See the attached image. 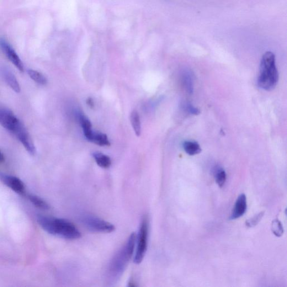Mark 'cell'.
Wrapping results in <instances>:
<instances>
[{"mask_svg":"<svg viewBox=\"0 0 287 287\" xmlns=\"http://www.w3.org/2000/svg\"><path fill=\"white\" fill-rule=\"evenodd\" d=\"M3 182L9 188L18 194H24L25 192V186L24 183L19 178L12 176L4 175L2 177Z\"/></svg>","mask_w":287,"mask_h":287,"instance_id":"obj_10","label":"cell"},{"mask_svg":"<svg viewBox=\"0 0 287 287\" xmlns=\"http://www.w3.org/2000/svg\"><path fill=\"white\" fill-rule=\"evenodd\" d=\"M2 74L5 81H6L9 86L15 92L19 93L20 92V85L13 73L9 70L8 69L4 68Z\"/></svg>","mask_w":287,"mask_h":287,"instance_id":"obj_11","label":"cell"},{"mask_svg":"<svg viewBox=\"0 0 287 287\" xmlns=\"http://www.w3.org/2000/svg\"><path fill=\"white\" fill-rule=\"evenodd\" d=\"M214 172L217 184L220 188H222L225 184L227 180V174L225 169L218 166L215 168Z\"/></svg>","mask_w":287,"mask_h":287,"instance_id":"obj_18","label":"cell"},{"mask_svg":"<svg viewBox=\"0 0 287 287\" xmlns=\"http://www.w3.org/2000/svg\"><path fill=\"white\" fill-rule=\"evenodd\" d=\"M279 74L275 56L272 52L265 53L260 62L258 86L267 91L274 89L278 82Z\"/></svg>","mask_w":287,"mask_h":287,"instance_id":"obj_3","label":"cell"},{"mask_svg":"<svg viewBox=\"0 0 287 287\" xmlns=\"http://www.w3.org/2000/svg\"><path fill=\"white\" fill-rule=\"evenodd\" d=\"M93 156L100 167L108 168L111 166L112 163L111 158L107 155L103 153L95 152L93 154Z\"/></svg>","mask_w":287,"mask_h":287,"instance_id":"obj_15","label":"cell"},{"mask_svg":"<svg viewBox=\"0 0 287 287\" xmlns=\"http://www.w3.org/2000/svg\"><path fill=\"white\" fill-rule=\"evenodd\" d=\"M264 211L260 212L257 215H255L251 219L248 220L246 222V226L248 228H252L258 225V223L261 221L264 215Z\"/></svg>","mask_w":287,"mask_h":287,"instance_id":"obj_22","label":"cell"},{"mask_svg":"<svg viewBox=\"0 0 287 287\" xmlns=\"http://www.w3.org/2000/svg\"><path fill=\"white\" fill-rule=\"evenodd\" d=\"M182 83L187 92L191 94L194 92V77L192 72L186 69L182 73Z\"/></svg>","mask_w":287,"mask_h":287,"instance_id":"obj_12","label":"cell"},{"mask_svg":"<svg viewBox=\"0 0 287 287\" xmlns=\"http://www.w3.org/2000/svg\"><path fill=\"white\" fill-rule=\"evenodd\" d=\"M28 198L31 203L37 208L44 210H49L50 208V205L45 200L37 196L29 195Z\"/></svg>","mask_w":287,"mask_h":287,"instance_id":"obj_19","label":"cell"},{"mask_svg":"<svg viewBox=\"0 0 287 287\" xmlns=\"http://www.w3.org/2000/svg\"><path fill=\"white\" fill-rule=\"evenodd\" d=\"M28 74L30 78L33 80L35 82L41 85L47 84V80L46 78L40 72L33 70H29Z\"/></svg>","mask_w":287,"mask_h":287,"instance_id":"obj_20","label":"cell"},{"mask_svg":"<svg viewBox=\"0 0 287 287\" xmlns=\"http://www.w3.org/2000/svg\"><path fill=\"white\" fill-rule=\"evenodd\" d=\"M90 141L93 142L99 146H110V142L107 136L101 132H93Z\"/></svg>","mask_w":287,"mask_h":287,"instance_id":"obj_16","label":"cell"},{"mask_svg":"<svg viewBox=\"0 0 287 287\" xmlns=\"http://www.w3.org/2000/svg\"><path fill=\"white\" fill-rule=\"evenodd\" d=\"M247 210V199L244 194L238 196L230 218L231 220H235L243 216Z\"/></svg>","mask_w":287,"mask_h":287,"instance_id":"obj_9","label":"cell"},{"mask_svg":"<svg viewBox=\"0 0 287 287\" xmlns=\"http://www.w3.org/2000/svg\"><path fill=\"white\" fill-rule=\"evenodd\" d=\"M37 221L41 227L51 235L69 240H77L82 236L77 227L67 220L39 216Z\"/></svg>","mask_w":287,"mask_h":287,"instance_id":"obj_2","label":"cell"},{"mask_svg":"<svg viewBox=\"0 0 287 287\" xmlns=\"http://www.w3.org/2000/svg\"><path fill=\"white\" fill-rule=\"evenodd\" d=\"M130 121L135 134L139 136L141 134V122L139 114L136 111H133L130 116Z\"/></svg>","mask_w":287,"mask_h":287,"instance_id":"obj_17","label":"cell"},{"mask_svg":"<svg viewBox=\"0 0 287 287\" xmlns=\"http://www.w3.org/2000/svg\"><path fill=\"white\" fill-rule=\"evenodd\" d=\"M18 138L19 141L22 142L26 151L31 155H34L35 153V148L32 140L27 131H26L22 122L18 126L17 128L13 132Z\"/></svg>","mask_w":287,"mask_h":287,"instance_id":"obj_6","label":"cell"},{"mask_svg":"<svg viewBox=\"0 0 287 287\" xmlns=\"http://www.w3.org/2000/svg\"><path fill=\"white\" fill-rule=\"evenodd\" d=\"M87 104L88 105L89 107L93 109L94 107V100L91 98H89L87 100Z\"/></svg>","mask_w":287,"mask_h":287,"instance_id":"obj_24","label":"cell"},{"mask_svg":"<svg viewBox=\"0 0 287 287\" xmlns=\"http://www.w3.org/2000/svg\"><path fill=\"white\" fill-rule=\"evenodd\" d=\"M81 221L88 230L94 232L111 233L115 230V227L111 223L93 215H83Z\"/></svg>","mask_w":287,"mask_h":287,"instance_id":"obj_5","label":"cell"},{"mask_svg":"<svg viewBox=\"0 0 287 287\" xmlns=\"http://www.w3.org/2000/svg\"><path fill=\"white\" fill-rule=\"evenodd\" d=\"M183 148L185 152L190 156L198 155L201 152V149L199 143L195 141H185Z\"/></svg>","mask_w":287,"mask_h":287,"instance_id":"obj_14","label":"cell"},{"mask_svg":"<svg viewBox=\"0 0 287 287\" xmlns=\"http://www.w3.org/2000/svg\"><path fill=\"white\" fill-rule=\"evenodd\" d=\"M183 108L185 111L191 115H198L200 114V110L194 107L190 103H186L183 105Z\"/></svg>","mask_w":287,"mask_h":287,"instance_id":"obj_23","label":"cell"},{"mask_svg":"<svg viewBox=\"0 0 287 287\" xmlns=\"http://www.w3.org/2000/svg\"><path fill=\"white\" fill-rule=\"evenodd\" d=\"M272 231L276 237H280L283 235L284 233L283 226L278 220H275L272 222Z\"/></svg>","mask_w":287,"mask_h":287,"instance_id":"obj_21","label":"cell"},{"mask_svg":"<svg viewBox=\"0 0 287 287\" xmlns=\"http://www.w3.org/2000/svg\"><path fill=\"white\" fill-rule=\"evenodd\" d=\"M149 236V219L147 216L142 217L139 232L136 236V247L134 255V262L140 264L145 258L147 253Z\"/></svg>","mask_w":287,"mask_h":287,"instance_id":"obj_4","label":"cell"},{"mask_svg":"<svg viewBox=\"0 0 287 287\" xmlns=\"http://www.w3.org/2000/svg\"><path fill=\"white\" fill-rule=\"evenodd\" d=\"M78 118L82 127L84 134L89 141L93 133L91 122L82 113L78 114Z\"/></svg>","mask_w":287,"mask_h":287,"instance_id":"obj_13","label":"cell"},{"mask_svg":"<svg viewBox=\"0 0 287 287\" xmlns=\"http://www.w3.org/2000/svg\"><path fill=\"white\" fill-rule=\"evenodd\" d=\"M0 47L8 59L11 61L20 72H24V67L22 60L13 47L4 39H0Z\"/></svg>","mask_w":287,"mask_h":287,"instance_id":"obj_7","label":"cell"},{"mask_svg":"<svg viewBox=\"0 0 287 287\" xmlns=\"http://www.w3.org/2000/svg\"><path fill=\"white\" fill-rule=\"evenodd\" d=\"M5 161V157L3 153L0 151V163L4 162Z\"/></svg>","mask_w":287,"mask_h":287,"instance_id":"obj_25","label":"cell"},{"mask_svg":"<svg viewBox=\"0 0 287 287\" xmlns=\"http://www.w3.org/2000/svg\"><path fill=\"white\" fill-rule=\"evenodd\" d=\"M136 243V235L132 233L120 250L111 260L107 272L110 282L114 283L118 280L128 264L134 253Z\"/></svg>","mask_w":287,"mask_h":287,"instance_id":"obj_1","label":"cell"},{"mask_svg":"<svg viewBox=\"0 0 287 287\" xmlns=\"http://www.w3.org/2000/svg\"><path fill=\"white\" fill-rule=\"evenodd\" d=\"M20 123L21 122L11 111L0 110V124L5 129L13 132Z\"/></svg>","mask_w":287,"mask_h":287,"instance_id":"obj_8","label":"cell"}]
</instances>
